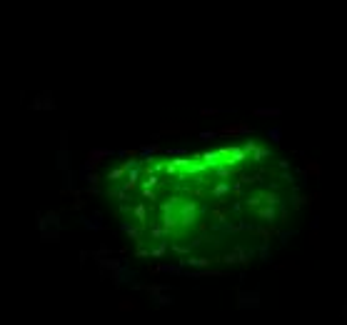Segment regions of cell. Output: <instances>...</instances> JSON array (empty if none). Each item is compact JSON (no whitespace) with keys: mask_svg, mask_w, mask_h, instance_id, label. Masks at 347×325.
<instances>
[{"mask_svg":"<svg viewBox=\"0 0 347 325\" xmlns=\"http://www.w3.org/2000/svg\"><path fill=\"white\" fill-rule=\"evenodd\" d=\"M253 158L250 148L240 150H220L212 158V175H210V188L207 195H203V200H215V203H225V198L230 195H240L242 188H250L258 183V175L250 173H240V168ZM138 203H160V218L150 220L140 228H150L152 238L160 240V245L165 243V238H170V233H177L180 228H193L198 225L200 215H203V203L200 200H190V198H180L173 195L168 200L163 198H143Z\"/></svg>","mask_w":347,"mask_h":325,"instance_id":"6da1fadb","label":"cell"}]
</instances>
